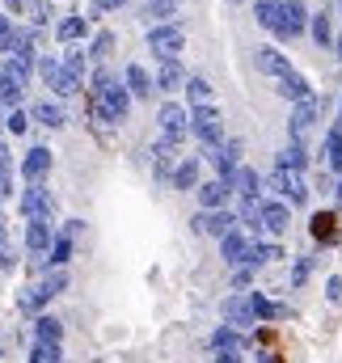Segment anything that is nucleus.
<instances>
[{"label":"nucleus","mask_w":342,"mask_h":363,"mask_svg":"<svg viewBox=\"0 0 342 363\" xmlns=\"http://www.w3.org/2000/svg\"><path fill=\"white\" fill-rule=\"evenodd\" d=\"M89 97L106 101L118 118H127V110H131V89H127V81H118L110 68H93V77H89Z\"/></svg>","instance_id":"1"},{"label":"nucleus","mask_w":342,"mask_h":363,"mask_svg":"<svg viewBox=\"0 0 342 363\" xmlns=\"http://www.w3.org/2000/svg\"><path fill=\"white\" fill-rule=\"evenodd\" d=\"M182 47H186V30H182L177 21H157V26H148V51H153L157 64L177 60Z\"/></svg>","instance_id":"2"},{"label":"nucleus","mask_w":342,"mask_h":363,"mask_svg":"<svg viewBox=\"0 0 342 363\" xmlns=\"http://www.w3.org/2000/svg\"><path fill=\"white\" fill-rule=\"evenodd\" d=\"M190 135H194L203 148L224 144V114H220L216 106H199V110H190Z\"/></svg>","instance_id":"3"},{"label":"nucleus","mask_w":342,"mask_h":363,"mask_svg":"<svg viewBox=\"0 0 342 363\" xmlns=\"http://www.w3.org/2000/svg\"><path fill=\"white\" fill-rule=\"evenodd\" d=\"M17 211L26 220H51L55 216V194L43 182H26V190L17 194Z\"/></svg>","instance_id":"4"},{"label":"nucleus","mask_w":342,"mask_h":363,"mask_svg":"<svg viewBox=\"0 0 342 363\" xmlns=\"http://www.w3.org/2000/svg\"><path fill=\"white\" fill-rule=\"evenodd\" d=\"M38 77L47 81V89H55L60 97H72V93L85 89V81H77V77L64 68L60 55H43V60H38Z\"/></svg>","instance_id":"5"},{"label":"nucleus","mask_w":342,"mask_h":363,"mask_svg":"<svg viewBox=\"0 0 342 363\" xmlns=\"http://www.w3.org/2000/svg\"><path fill=\"white\" fill-rule=\"evenodd\" d=\"M157 123H161V140L182 144V140L190 135V106H182V101H165V106L157 110Z\"/></svg>","instance_id":"6"},{"label":"nucleus","mask_w":342,"mask_h":363,"mask_svg":"<svg viewBox=\"0 0 342 363\" xmlns=\"http://www.w3.org/2000/svg\"><path fill=\"white\" fill-rule=\"evenodd\" d=\"M207 157V165L216 169V178L228 182L237 169H241V140H224V144H216V148H207L203 152Z\"/></svg>","instance_id":"7"},{"label":"nucleus","mask_w":342,"mask_h":363,"mask_svg":"<svg viewBox=\"0 0 342 363\" xmlns=\"http://www.w3.org/2000/svg\"><path fill=\"white\" fill-rule=\"evenodd\" d=\"M190 224H194V233H207V237L224 241L228 233H237V224H241V220H237V211H228V207H224V211H203V216H194Z\"/></svg>","instance_id":"8"},{"label":"nucleus","mask_w":342,"mask_h":363,"mask_svg":"<svg viewBox=\"0 0 342 363\" xmlns=\"http://www.w3.org/2000/svg\"><path fill=\"white\" fill-rule=\"evenodd\" d=\"M55 228H51V220H26V250L34 254V267L51 254V245H55Z\"/></svg>","instance_id":"9"},{"label":"nucleus","mask_w":342,"mask_h":363,"mask_svg":"<svg viewBox=\"0 0 342 363\" xmlns=\"http://www.w3.org/2000/svg\"><path fill=\"white\" fill-rule=\"evenodd\" d=\"M309 21H313V13H309L304 0H283V26H279V38H283V43L300 38V34L309 30Z\"/></svg>","instance_id":"10"},{"label":"nucleus","mask_w":342,"mask_h":363,"mask_svg":"<svg viewBox=\"0 0 342 363\" xmlns=\"http://www.w3.org/2000/svg\"><path fill=\"white\" fill-rule=\"evenodd\" d=\"M266 182H270V190H275V194H283V203H296V207H300V203H309V186H304V178H300V174L275 169Z\"/></svg>","instance_id":"11"},{"label":"nucleus","mask_w":342,"mask_h":363,"mask_svg":"<svg viewBox=\"0 0 342 363\" xmlns=\"http://www.w3.org/2000/svg\"><path fill=\"white\" fill-rule=\"evenodd\" d=\"M317 114H321V101H317V97H309V101L292 106V118H287V135H292L296 144H304V135H309V127L317 123Z\"/></svg>","instance_id":"12"},{"label":"nucleus","mask_w":342,"mask_h":363,"mask_svg":"<svg viewBox=\"0 0 342 363\" xmlns=\"http://www.w3.org/2000/svg\"><path fill=\"white\" fill-rule=\"evenodd\" d=\"M254 68L262 72V77H275V81H283L287 72H296V68H292V60H287L279 47H258V51H254Z\"/></svg>","instance_id":"13"},{"label":"nucleus","mask_w":342,"mask_h":363,"mask_svg":"<svg viewBox=\"0 0 342 363\" xmlns=\"http://www.w3.org/2000/svg\"><path fill=\"white\" fill-rule=\"evenodd\" d=\"M250 254H254V237H246L241 228L220 241V258H224L228 267H250Z\"/></svg>","instance_id":"14"},{"label":"nucleus","mask_w":342,"mask_h":363,"mask_svg":"<svg viewBox=\"0 0 342 363\" xmlns=\"http://www.w3.org/2000/svg\"><path fill=\"white\" fill-rule=\"evenodd\" d=\"M220 313H224V325H233V330H250V325H258L254 308H250V296H228V300L220 304Z\"/></svg>","instance_id":"15"},{"label":"nucleus","mask_w":342,"mask_h":363,"mask_svg":"<svg viewBox=\"0 0 342 363\" xmlns=\"http://www.w3.org/2000/svg\"><path fill=\"white\" fill-rule=\"evenodd\" d=\"M287 224H292L287 203H283V199H262V228H266L270 237H279V233H287Z\"/></svg>","instance_id":"16"},{"label":"nucleus","mask_w":342,"mask_h":363,"mask_svg":"<svg viewBox=\"0 0 342 363\" xmlns=\"http://www.w3.org/2000/svg\"><path fill=\"white\" fill-rule=\"evenodd\" d=\"M194 194H199V207H203V211H224V207H228V199H233V186L216 178V182H203Z\"/></svg>","instance_id":"17"},{"label":"nucleus","mask_w":342,"mask_h":363,"mask_svg":"<svg viewBox=\"0 0 342 363\" xmlns=\"http://www.w3.org/2000/svg\"><path fill=\"white\" fill-rule=\"evenodd\" d=\"M47 169H51V148H30L26 157H21V178L26 182H43L47 178Z\"/></svg>","instance_id":"18"},{"label":"nucleus","mask_w":342,"mask_h":363,"mask_svg":"<svg viewBox=\"0 0 342 363\" xmlns=\"http://www.w3.org/2000/svg\"><path fill=\"white\" fill-rule=\"evenodd\" d=\"M186 68H182V60H165V64H157V89L161 93H177L186 89Z\"/></svg>","instance_id":"19"},{"label":"nucleus","mask_w":342,"mask_h":363,"mask_svg":"<svg viewBox=\"0 0 342 363\" xmlns=\"http://www.w3.org/2000/svg\"><path fill=\"white\" fill-rule=\"evenodd\" d=\"M123 81H127L131 97H153V89H157V77H148L144 64H127L123 68Z\"/></svg>","instance_id":"20"},{"label":"nucleus","mask_w":342,"mask_h":363,"mask_svg":"<svg viewBox=\"0 0 342 363\" xmlns=\"http://www.w3.org/2000/svg\"><path fill=\"white\" fill-rule=\"evenodd\" d=\"M304 165H309V148H304V144H296V140H287V144L279 148V161H275V169L304 174Z\"/></svg>","instance_id":"21"},{"label":"nucleus","mask_w":342,"mask_h":363,"mask_svg":"<svg viewBox=\"0 0 342 363\" xmlns=\"http://www.w3.org/2000/svg\"><path fill=\"white\" fill-rule=\"evenodd\" d=\"M275 89H279V97H287L292 106H300V101H309V97H313V89H309V81H304L300 72H287L283 81H275Z\"/></svg>","instance_id":"22"},{"label":"nucleus","mask_w":342,"mask_h":363,"mask_svg":"<svg viewBox=\"0 0 342 363\" xmlns=\"http://www.w3.org/2000/svg\"><path fill=\"white\" fill-rule=\"evenodd\" d=\"M30 118H34V123H43V127H64V123H68L64 106H60V101H51V97H47V101H34V106H30Z\"/></svg>","instance_id":"23"},{"label":"nucleus","mask_w":342,"mask_h":363,"mask_svg":"<svg viewBox=\"0 0 342 363\" xmlns=\"http://www.w3.org/2000/svg\"><path fill=\"white\" fill-rule=\"evenodd\" d=\"M228 186H233V194H241V199H258V194H262V178H258V169H250V165H241V169L228 178Z\"/></svg>","instance_id":"24"},{"label":"nucleus","mask_w":342,"mask_h":363,"mask_svg":"<svg viewBox=\"0 0 342 363\" xmlns=\"http://www.w3.org/2000/svg\"><path fill=\"white\" fill-rule=\"evenodd\" d=\"M199 157H182L177 161V169H173V186L177 190H199Z\"/></svg>","instance_id":"25"},{"label":"nucleus","mask_w":342,"mask_h":363,"mask_svg":"<svg viewBox=\"0 0 342 363\" xmlns=\"http://www.w3.org/2000/svg\"><path fill=\"white\" fill-rule=\"evenodd\" d=\"M321 157H326V165H330V169H334V174L342 178V123H338V127H330V131H326Z\"/></svg>","instance_id":"26"},{"label":"nucleus","mask_w":342,"mask_h":363,"mask_svg":"<svg viewBox=\"0 0 342 363\" xmlns=\"http://www.w3.org/2000/svg\"><path fill=\"white\" fill-rule=\"evenodd\" d=\"M85 34H89V21L81 13H68V17L55 26V38H60V43H77V38H85Z\"/></svg>","instance_id":"27"},{"label":"nucleus","mask_w":342,"mask_h":363,"mask_svg":"<svg viewBox=\"0 0 342 363\" xmlns=\"http://www.w3.org/2000/svg\"><path fill=\"white\" fill-rule=\"evenodd\" d=\"M34 338H38V342H51V347H60V338H64V325H60L51 313H43V317L34 321Z\"/></svg>","instance_id":"28"},{"label":"nucleus","mask_w":342,"mask_h":363,"mask_svg":"<svg viewBox=\"0 0 342 363\" xmlns=\"http://www.w3.org/2000/svg\"><path fill=\"white\" fill-rule=\"evenodd\" d=\"M211 351H216V355H220V351H241V330L216 325V330H211Z\"/></svg>","instance_id":"29"},{"label":"nucleus","mask_w":342,"mask_h":363,"mask_svg":"<svg viewBox=\"0 0 342 363\" xmlns=\"http://www.w3.org/2000/svg\"><path fill=\"white\" fill-rule=\"evenodd\" d=\"M246 296H250V308H254L258 321H275V317H287V308H283V304H270L262 291H246Z\"/></svg>","instance_id":"30"},{"label":"nucleus","mask_w":342,"mask_h":363,"mask_svg":"<svg viewBox=\"0 0 342 363\" xmlns=\"http://www.w3.org/2000/svg\"><path fill=\"white\" fill-rule=\"evenodd\" d=\"M186 106H190V110L211 106V85H207L203 77H190V81H186Z\"/></svg>","instance_id":"31"},{"label":"nucleus","mask_w":342,"mask_h":363,"mask_svg":"<svg viewBox=\"0 0 342 363\" xmlns=\"http://www.w3.org/2000/svg\"><path fill=\"white\" fill-rule=\"evenodd\" d=\"M309 34H313V43H317V47H334V30H330V13H313V21H309Z\"/></svg>","instance_id":"32"},{"label":"nucleus","mask_w":342,"mask_h":363,"mask_svg":"<svg viewBox=\"0 0 342 363\" xmlns=\"http://www.w3.org/2000/svg\"><path fill=\"white\" fill-rule=\"evenodd\" d=\"M30 123H34V118H30V110H21V106L4 114V131H9V135H26V131H30Z\"/></svg>","instance_id":"33"},{"label":"nucleus","mask_w":342,"mask_h":363,"mask_svg":"<svg viewBox=\"0 0 342 363\" xmlns=\"http://www.w3.org/2000/svg\"><path fill=\"white\" fill-rule=\"evenodd\" d=\"M275 258H283V250H279L275 241H254V254H250V267H266V262H275Z\"/></svg>","instance_id":"34"},{"label":"nucleus","mask_w":342,"mask_h":363,"mask_svg":"<svg viewBox=\"0 0 342 363\" xmlns=\"http://www.w3.org/2000/svg\"><path fill=\"white\" fill-rule=\"evenodd\" d=\"M64 68H68V72H72L77 81L93 77V72H89V51H68V55H64Z\"/></svg>","instance_id":"35"},{"label":"nucleus","mask_w":342,"mask_h":363,"mask_svg":"<svg viewBox=\"0 0 342 363\" xmlns=\"http://www.w3.org/2000/svg\"><path fill=\"white\" fill-rule=\"evenodd\" d=\"M89 114H93L101 127H118V123H123V118H118V114H114L106 101H97V97H89Z\"/></svg>","instance_id":"36"},{"label":"nucleus","mask_w":342,"mask_h":363,"mask_svg":"<svg viewBox=\"0 0 342 363\" xmlns=\"http://www.w3.org/2000/svg\"><path fill=\"white\" fill-rule=\"evenodd\" d=\"M13 43H17V21H13L9 13H0V55H4V51L13 55Z\"/></svg>","instance_id":"37"},{"label":"nucleus","mask_w":342,"mask_h":363,"mask_svg":"<svg viewBox=\"0 0 342 363\" xmlns=\"http://www.w3.org/2000/svg\"><path fill=\"white\" fill-rule=\"evenodd\" d=\"M17 267V254H13V241H9V228L0 220V271H13Z\"/></svg>","instance_id":"38"},{"label":"nucleus","mask_w":342,"mask_h":363,"mask_svg":"<svg viewBox=\"0 0 342 363\" xmlns=\"http://www.w3.org/2000/svg\"><path fill=\"white\" fill-rule=\"evenodd\" d=\"M30 363H64V355H60V347H51V342H34Z\"/></svg>","instance_id":"39"},{"label":"nucleus","mask_w":342,"mask_h":363,"mask_svg":"<svg viewBox=\"0 0 342 363\" xmlns=\"http://www.w3.org/2000/svg\"><path fill=\"white\" fill-rule=\"evenodd\" d=\"M173 9H177V0H148V4H144V17H148V21H165Z\"/></svg>","instance_id":"40"},{"label":"nucleus","mask_w":342,"mask_h":363,"mask_svg":"<svg viewBox=\"0 0 342 363\" xmlns=\"http://www.w3.org/2000/svg\"><path fill=\"white\" fill-rule=\"evenodd\" d=\"M17 101H21V89L0 72V106H4V110H17Z\"/></svg>","instance_id":"41"},{"label":"nucleus","mask_w":342,"mask_h":363,"mask_svg":"<svg viewBox=\"0 0 342 363\" xmlns=\"http://www.w3.org/2000/svg\"><path fill=\"white\" fill-rule=\"evenodd\" d=\"M110 43H114L110 34H97V38L89 43V60H106V51H110Z\"/></svg>","instance_id":"42"},{"label":"nucleus","mask_w":342,"mask_h":363,"mask_svg":"<svg viewBox=\"0 0 342 363\" xmlns=\"http://www.w3.org/2000/svg\"><path fill=\"white\" fill-rule=\"evenodd\" d=\"M309 271H313V262H309V258H300V262L292 267V287H304V279H309Z\"/></svg>","instance_id":"43"},{"label":"nucleus","mask_w":342,"mask_h":363,"mask_svg":"<svg viewBox=\"0 0 342 363\" xmlns=\"http://www.w3.org/2000/svg\"><path fill=\"white\" fill-rule=\"evenodd\" d=\"M330 224H334V220L317 211V216H313V237H317V241H326V237H330Z\"/></svg>","instance_id":"44"},{"label":"nucleus","mask_w":342,"mask_h":363,"mask_svg":"<svg viewBox=\"0 0 342 363\" xmlns=\"http://www.w3.org/2000/svg\"><path fill=\"white\" fill-rule=\"evenodd\" d=\"M30 17H34V26H47V17H51V4H47V0H34Z\"/></svg>","instance_id":"45"},{"label":"nucleus","mask_w":342,"mask_h":363,"mask_svg":"<svg viewBox=\"0 0 342 363\" xmlns=\"http://www.w3.org/2000/svg\"><path fill=\"white\" fill-rule=\"evenodd\" d=\"M254 271L258 267H237V271H233V287H250V283H254Z\"/></svg>","instance_id":"46"},{"label":"nucleus","mask_w":342,"mask_h":363,"mask_svg":"<svg viewBox=\"0 0 342 363\" xmlns=\"http://www.w3.org/2000/svg\"><path fill=\"white\" fill-rule=\"evenodd\" d=\"M13 194V165H0V199Z\"/></svg>","instance_id":"47"},{"label":"nucleus","mask_w":342,"mask_h":363,"mask_svg":"<svg viewBox=\"0 0 342 363\" xmlns=\"http://www.w3.org/2000/svg\"><path fill=\"white\" fill-rule=\"evenodd\" d=\"M326 296H330L334 304L342 300V279H338V274H330V279H326Z\"/></svg>","instance_id":"48"},{"label":"nucleus","mask_w":342,"mask_h":363,"mask_svg":"<svg viewBox=\"0 0 342 363\" xmlns=\"http://www.w3.org/2000/svg\"><path fill=\"white\" fill-rule=\"evenodd\" d=\"M81 228H85V220H64V233H68V237H77Z\"/></svg>","instance_id":"49"},{"label":"nucleus","mask_w":342,"mask_h":363,"mask_svg":"<svg viewBox=\"0 0 342 363\" xmlns=\"http://www.w3.org/2000/svg\"><path fill=\"white\" fill-rule=\"evenodd\" d=\"M4 9H9V13H26V9H30V0H4Z\"/></svg>","instance_id":"50"},{"label":"nucleus","mask_w":342,"mask_h":363,"mask_svg":"<svg viewBox=\"0 0 342 363\" xmlns=\"http://www.w3.org/2000/svg\"><path fill=\"white\" fill-rule=\"evenodd\" d=\"M216 363H241V351H220Z\"/></svg>","instance_id":"51"},{"label":"nucleus","mask_w":342,"mask_h":363,"mask_svg":"<svg viewBox=\"0 0 342 363\" xmlns=\"http://www.w3.org/2000/svg\"><path fill=\"white\" fill-rule=\"evenodd\" d=\"M123 4H127V0H97V9H101V13H110V9H123Z\"/></svg>","instance_id":"52"},{"label":"nucleus","mask_w":342,"mask_h":363,"mask_svg":"<svg viewBox=\"0 0 342 363\" xmlns=\"http://www.w3.org/2000/svg\"><path fill=\"white\" fill-rule=\"evenodd\" d=\"M334 55H338V60H342V34H338V38H334Z\"/></svg>","instance_id":"53"},{"label":"nucleus","mask_w":342,"mask_h":363,"mask_svg":"<svg viewBox=\"0 0 342 363\" xmlns=\"http://www.w3.org/2000/svg\"><path fill=\"white\" fill-rule=\"evenodd\" d=\"M334 199H338V203H342V178H338V190H334Z\"/></svg>","instance_id":"54"},{"label":"nucleus","mask_w":342,"mask_h":363,"mask_svg":"<svg viewBox=\"0 0 342 363\" xmlns=\"http://www.w3.org/2000/svg\"><path fill=\"white\" fill-rule=\"evenodd\" d=\"M0 123H4V106H0Z\"/></svg>","instance_id":"55"},{"label":"nucleus","mask_w":342,"mask_h":363,"mask_svg":"<svg viewBox=\"0 0 342 363\" xmlns=\"http://www.w3.org/2000/svg\"><path fill=\"white\" fill-rule=\"evenodd\" d=\"M338 123H342V106H338Z\"/></svg>","instance_id":"56"},{"label":"nucleus","mask_w":342,"mask_h":363,"mask_svg":"<svg viewBox=\"0 0 342 363\" xmlns=\"http://www.w3.org/2000/svg\"><path fill=\"white\" fill-rule=\"evenodd\" d=\"M338 13H342V0H338Z\"/></svg>","instance_id":"57"},{"label":"nucleus","mask_w":342,"mask_h":363,"mask_svg":"<svg viewBox=\"0 0 342 363\" xmlns=\"http://www.w3.org/2000/svg\"><path fill=\"white\" fill-rule=\"evenodd\" d=\"M233 4H241V0H233Z\"/></svg>","instance_id":"58"}]
</instances>
